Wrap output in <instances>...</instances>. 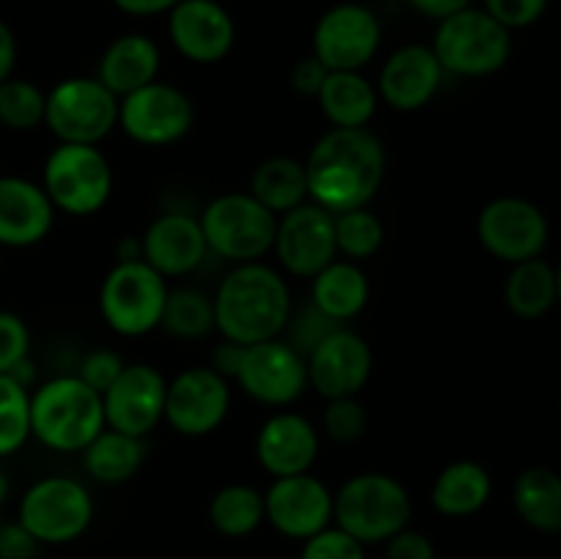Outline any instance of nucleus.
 Segmentation results:
<instances>
[{"label":"nucleus","instance_id":"obj_1","mask_svg":"<svg viewBox=\"0 0 561 559\" xmlns=\"http://www.w3.org/2000/svg\"><path fill=\"white\" fill-rule=\"evenodd\" d=\"M310 201L332 214L370 206L387 175V148L373 129L323 132L305 159Z\"/></svg>","mask_w":561,"mask_h":559},{"label":"nucleus","instance_id":"obj_2","mask_svg":"<svg viewBox=\"0 0 561 559\" xmlns=\"http://www.w3.org/2000/svg\"><path fill=\"white\" fill-rule=\"evenodd\" d=\"M211 299L217 332L241 345L283 338L294 312L288 280L263 261L233 263Z\"/></svg>","mask_w":561,"mask_h":559},{"label":"nucleus","instance_id":"obj_3","mask_svg":"<svg viewBox=\"0 0 561 559\" xmlns=\"http://www.w3.org/2000/svg\"><path fill=\"white\" fill-rule=\"evenodd\" d=\"M104 427L102 395L77 373L49 378L31 392V436L53 453H82Z\"/></svg>","mask_w":561,"mask_h":559},{"label":"nucleus","instance_id":"obj_4","mask_svg":"<svg viewBox=\"0 0 561 559\" xmlns=\"http://www.w3.org/2000/svg\"><path fill=\"white\" fill-rule=\"evenodd\" d=\"M414 502L398 477L362 471L348 477L334 493V526L348 532L362 546L387 543L411 524Z\"/></svg>","mask_w":561,"mask_h":559},{"label":"nucleus","instance_id":"obj_5","mask_svg":"<svg viewBox=\"0 0 561 559\" xmlns=\"http://www.w3.org/2000/svg\"><path fill=\"white\" fill-rule=\"evenodd\" d=\"M431 47L444 75L491 77L502 71L513 55V31L485 9L469 5L438 20Z\"/></svg>","mask_w":561,"mask_h":559},{"label":"nucleus","instance_id":"obj_6","mask_svg":"<svg viewBox=\"0 0 561 559\" xmlns=\"http://www.w3.org/2000/svg\"><path fill=\"white\" fill-rule=\"evenodd\" d=\"M42 186L55 212L91 217L113 195V164L99 146L58 142L44 162Z\"/></svg>","mask_w":561,"mask_h":559},{"label":"nucleus","instance_id":"obj_7","mask_svg":"<svg viewBox=\"0 0 561 559\" xmlns=\"http://www.w3.org/2000/svg\"><path fill=\"white\" fill-rule=\"evenodd\" d=\"M197 219H201L208 252H214L222 261H261L274 247L277 214L268 212L250 192L217 195Z\"/></svg>","mask_w":561,"mask_h":559},{"label":"nucleus","instance_id":"obj_8","mask_svg":"<svg viewBox=\"0 0 561 559\" xmlns=\"http://www.w3.org/2000/svg\"><path fill=\"white\" fill-rule=\"evenodd\" d=\"M168 280L146 261H115L99 288V312L121 338H142L162 323Z\"/></svg>","mask_w":561,"mask_h":559},{"label":"nucleus","instance_id":"obj_9","mask_svg":"<svg viewBox=\"0 0 561 559\" xmlns=\"http://www.w3.org/2000/svg\"><path fill=\"white\" fill-rule=\"evenodd\" d=\"M121 99L99 77H66L47 91L44 126L58 142L99 146L118 126Z\"/></svg>","mask_w":561,"mask_h":559},{"label":"nucleus","instance_id":"obj_10","mask_svg":"<svg viewBox=\"0 0 561 559\" xmlns=\"http://www.w3.org/2000/svg\"><path fill=\"white\" fill-rule=\"evenodd\" d=\"M16 521L42 546H64L88 532L93 521V497L75 477L47 475L22 493Z\"/></svg>","mask_w":561,"mask_h":559},{"label":"nucleus","instance_id":"obj_11","mask_svg":"<svg viewBox=\"0 0 561 559\" xmlns=\"http://www.w3.org/2000/svg\"><path fill=\"white\" fill-rule=\"evenodd\" d=\"M118 126L137 146H173L195 126V104L179 85L153 80L121 99Z\"/></svg>","mask_w":561,"mask_h":559},{"label":"nucleus","instance_id":"obj_12","mask_svg":"<svg viewBox=\"0 0 561 559\" xmlns=\"http://www.w3.org/2000/svg\"><path fill=\"white\" fill-rule=\"evenodd\" d=\"M381 22L365 3H337L312 31V55L329 71H362L381 49Z\"/></svg>","mask_w":561,"mask_h":559},{"label":"nucleus","instance_id":"obj_13","mask_svg":"<svg viewBox=\"0 0 561 559\" xmlns=\"http://www.w3.org/2000/svg\"><path fill=\"white\" fill-rule=\"evenodd\" d=\"M230 381L211 365L184 367L168 381L164 422L179 436L203 438L217 431L230 411Z\"/></svg>","mask_w":561,"mask_h":559},{"label":"nucleus","instance_id":"obj_14","mask_svg":"<svg viewBox=\"0 0 561 559\" xmlns=\"http://www.w3.org/2000/svg\"><path fill=\"white\" fill-rule=\"evenodd\" d=\"M236 384L255 403L268 406V409H288L310 387L307 360L283 338L247 345Z\"/></svg>","mask_w":561,"mask_h":559},{"label":"nucleus","instance_id":"obj_15","mask_svg":"<svg viewBox=\"0 0 561 559\" xmlns=\"http://www.w3.org/2000/svg\"><path fill=\"white\" fill-rule=\"evenodd\" d=\"M477 239L504 263L540 258L548 244V219L526 197L504 195L488 203L477 217Z\"/></svg>","mask_w":561,"mask_h":559},{"label":"nucleus","instance_id":"obj_16","mask_svg":"<svg viewBox=\"0 0 561 559\" xmlns=\"http://www.w3.org/2000/svg\"><path fill=\"white\" fill-rule=\"evenodd\" d=\"M272 252L285 272L301 280H312L337 258L334 214L312 201L290 208L288 214L277 217Z\"/></svg>","mask_w":561,"mask_h":559},{"label":"nucleus","instance_id":"obj_17","mask_svg":"<svg viewBox=\"0 0 561 559\" xmlns=\"http://www.w3.org/2000/svg\"><path fill=\"white\" fill-rule=\"evenodd\" d=\"M307 384L321 398H359L373 376V349L359 332L337 327L305 356Z\"/></svg>","mask_w":561,"mask_h":559},{"label":"nucleus","instance_id":"obj_18","mask_svg":"<svg viewBox=\"0 0 561 559\" xmlns=\"http://www.w3.org/2000/svg\"><path fill=\"white\" fill-rule=\"evenodd\" d=\"M168 378L148 362H131L102 395L107 427L129 436L148 438V433L164 420Z\"/></svg>","mask_w":561,"mask_h":559},{"label":"nucleus","instance_id":"obj_19","mask_svg":"<svg viewBox=\"0 0 561 559\" xmlns=\"http://www.w3.org/2000/svg\"><path fill=\"white\" fill-rule=\"evenodd\" d=\"M263 504L268 524L290 540L305 543L307 537L334 524V493L310 471L274 477L268 491L263 493Z\"/></svg>","mask_w":561,"mask_h":559},{"label":"nucleus","instance_id":"obj_20","mask_svg":"<svg viewBox=\"0 0 561 559\" xmlns=\"http://www.w3.org/2000/svg\"><path fill=\"white\" fill-rule=\"evenodd\" d=\"M168 14L170 42L192 64H219L236 47V22L217 0H179Z\"/></svg>","mask_w":561,"mask_h":559},{"label":"nucleus","instance_id":"obj_21","mask_svg":"<svg viewBox=\"0 0 561 559\" xmlns=\"http://www.w3.org/2000/svg\"><path fill=\"white\" fill-rule=\"evenodd\" d=\"M444 82V69L431 44H403L383 60L376 91L398 113H416L433 102Z\"/></svg>","mask_w":561,"mask_h":559},{"label":"nucleus","instance_id":"obj_22","mask_svg":"<svg viewBox=\"0 0 561 559\" xmlns=\"http://www.w3.org/2000/svg\"><path fill=\"white\" fill-rule=\"evenodd\" d=\"M142 241V261L164 280L186 277L208 255L201 219L184 212H168L151 219Z\"/></svg>","mask_w":561,"mask_h":559},{"label":"nucleus","instance_id":"obj_23","mask_svg":"<svg viewBox=\"0 0 561 559\" xmlns=\"http://www.w3.org/2000/svg\"><path fill=\"white\" fill-rule=\"evenodd\" d=\"M321 449V433L307 417L283 411L268 417L255 436V458L272 477L305 475Z\"/></svg>","mask_w":561,"mask_h":559},{"label":"nucleus","instance_id":"obj_24","mask_svg":"<svg viewBox=\"0 0 561 559\" xmlns=\"http://www.w3.org/2000/svg\"><path fill=\"white\" fill-rule=\"evenodd\" d=\"M55 206L42 184L22 175H0V247H33L49 236Z\"/></svg>","mask_w":561,"mask_h":559},{"label":"nucleus","instance_id":"obj_25","mask_svg":"<svg viewBox=\"0 0 561 559\" xmlns=\"http://www.w3.org/2000/svg\"><path fill=\"white\" fill-rule=\"evenodd\" d=\"M159 66H162V53L151 36L124 33L107 44V49L99 58L96 77L115 96L124 99L135 93L137 88L157 80Z\"/></svg>","mask_w":561,"mask_h":559},{"label":"nucleus","instance_id":"obj_26","mask_svg":"<svg viewBox=\"0 0 561 559\" xmlns=\"http://www.w3.org/2000/svg\"><path fill=\"white\" fill-rule=\"evenodd\" d=\"M370 301V280L365 269L348 258H334L310 280V305L334 323H348Z\"/></svg>","mask_w":561,"mask_h":559},{"label":"nucleus","instance_id":"obj_27","mask_svg":"<svg viewBox=\"0 0 561 559\" xmlns=\"http://www.w3.org/2000/svg\"><path fill=\"white\" fill-rule=\"evenodd\" d=\"M316 102L334 129H365L376 118L381 99L376 82L362 71H329Z\"/></svg>","mask_w":561,"mask_h":559},{"label":"nucleus","instance_id":"obj_28","mask_svg":"<svg viewBox=\"0 0 561 559\" xmlns=\"http://www.w3.org/2000/svg\"><path fill=\"white\" fill-rule=\"evenodd\" d=\"M493 493L488 469L477 460H453L438 471L431 488V502L436 513L447 518H469L480 513Z\"/></svg>","mask_w":561,"mask_h":559},{"label":"nucleus","instance_id":"obj_29","mask_svg":"<svg viewBox=\"0 0 561 559\" xmlns=\"http://www.w3.org/2000/svg\"><path fill=\"white\" fill-rule=\"evenodd\" d=\"M82 469L91 480L102 486H124L137 471L142 469L148 458V442L140 436L104 427L91 444L80 453Z\"/></svg>","mask_w":561,"mask_h":559},{"label":"nucleus","instance_id":"obj_30","mask_svg":"<svg viewBox=\"0 0 561 559\" xmlns=\"http://www.w3.org/2000/svg\"><path fill=\"white\" fill-rule=\"evenodd\" d=\"M513 504L526 526L557 535L561 532V475L548 466L524 469L515 477Z\"/></svg>","mask_w":561,"mask_h":559},{"label":"nucleus","instance_id":"obj_31","mask_svg":"<svg viewBox=\"0 0 561 559\" xmlns=\"http://www.w3.org/2000/svg\"><path fill=\"white\" fill-rule=\"evenodd\" d=\"M250 192L257 203L268 208L272 214L283 217L290 208L301 206L310 201L307 192V173L305 162L294 157H268L252 170Z\"/></svg>","mask_w":561,"mask_h":559},{"label":"nucleus","instance_id":"obj_32","mask_svg":"<svg viewBox=\"0 0 561 559\" xmlns=\"http://www.w3.org/2000/svg\"><path fill=\"white\" fill-rule=\"evenodd\" d=\"M504 301L518 318L526 321L542 318L557 305V269L542 258L513 263V272L504 285Z\"/></svg>","mask_w":561,"mask_h":559},{"label":"nucleus","instance_id":"obj_33","mask_svg":"<svg viewBox=\"0 0 561 559\" xmlns=\"http://www.w3.org/2000/svg\"><path fill=\"white\" fill-rule=\"evenodd\" d=\"M208 521L225 537H247L266 521L263 493L247 482L219 488L208 504Z\"/></svg>","mask_w":561,"mask_h":559},{"label":"nucleus","instance_id":"obj_34","mask_svg":"<svg viewBox=\"0 0 561 559\" xmlns=\"http://www.w3.org/2000/svg\"><path fill=\"white\" fill-rule=\"evenodd\" d=\"M159 329H164V332L179 340L206 338V334H211L217 329V321H214V299L208 294H203L201 288H190V285L170 288Z\"/></svg>","mask_w":561,"mask_h":559},{"label":"nucleus","instance_id":"obj_35","mask_svg":"<svg viewBox=\"0 0 561 559\" xmlns=\"http://www.w3.org/2000/svg\"><path fill=\"white\" fill-rule=\"evenodd\" d=\"M334 239H337V255L359 263L381 250L387 230H383L381 217L376 212L362 206L334 214Z\"/></svg>","mask_w":561,"mask_h":559},{"label":"nucleus","instance_id":"obj_36","mask_svg":"<svg viewBox=\"0 0 561 559\" xmlns=\"http://www.w3.org/2000/svg\"><path fill=\"white\" fill-rule=\"evenodd\" d=\"M31 438V389L0 373V458L14 455Z\"/></svg>","mask_w":561,"mask_h":559},{"label":"nucleus","instance_id":"obj_37","mask_svg":"<svg viewBox=\"0 0 561 559\" xmlns=\"http://www.w3.org/2000/svg\"><path fill=\"white\" fill-rule=\"evenodd\" d=\"M47 93L31 80L9 77L0 82V124L11 132H33L44 124Z\"/></svg>","mask_w":561,"mask_h":559},{"label":"nucleus","instance_id":"obj_38","mask_svg":"<svg viewBox=\"0 0 561 559\" xmlns=\"http://www.w3.org/2000/svg\"><path fill=\"white\" fill-rule=\"evenodd\" d=\"M367 433V409L359 398L327 400L323 436L337 444H354Z\"/></svg>","mask_w":561,"mask_h":559},{"label":"nucleus","instance_id":"obj_39","mask_svg":"<svg viewBox=\"0 0 561 559\" xmlns=\"http://www.w3.org/2000/svg\"><path fill=\"white\" fill-rule=\"evenodd\" d=\"M299 559H365V546L340 526H327L318 535L307 537Z\"/></svg>","mask_w":561,"mask_h":559},{"label":"nucleus","instance_id":"obj_40","mask_svg":"<svg viewBox=\"0 0 561 559\" xmlns=\"http://www.w3.org/2000/svg\"><path fill=\"white\" fill-rule=\"evenodd\" d=\"M31 354V329L16 312L0 310V373H14Z\"/></svg>","mask_w":561,"mask_h":559},{"label":"nucleus","instance_id":"obj_41","mask_svg":"<svg viewBox=\"0 0 561 559\" xmlns=\"http://www.w3.org/2000/svg\"><path fill=\"white\" fill-rule=\"evenodd\" d=\"M337 327H343V323L329 321L323 312H318L316 307L307 305L299 316H294V312H290V321H288V327H285V332H290L288 343L307 356L318 343H321L323 338H327L329 332H332V329H337Z\"/></svg>","mask_w":561,"mask_h":559},{"label":"nucleus","instance_id":"obj_42","mask_svg":"<svg viewBox=\"0 0 561 559\" xmlns=\"http://www.w3.org/2000/svg\"><path fill=\"white\" fill-rule=\"evenodd\" d=\"M126 367V362L121 360L118 351L113 349H91L82 356L80 367H77V376L88 384L91 389H96L99 395H104L110 389V384L121 376V370Z\"/></svg>","mask_w":561,"mask_h":559},{"label":"nucleus","instance_id":"obj_43","mask_svg":"<svg viewBox=\"0 0 561 559\" xmlns=\"http://www.w3.org/2000/svg\"><path fill=\"white\" fill-rule=\"evenodd\" d=\"M548 3L551 0H482V9L493 20L502 22L507 31H520V27H529L540 20Z\"/></svg>","mask_w":561,"mask_h":559},{"label":"nucleus","instance_id":"obj_44","mask_svg":"<svg viewBox=\"0 0 561 559\" xmlns=\"http://www.w3.org/2000/svg\"><path fill=\"white\" fill-rule=\"evenodd\" d=\"M383 559H436V546L425 532L405 526L398 535L389 537Z\"/></svg>","mask_w":561,"mask_h":559},{"label":"nucleus","instance_id":"obj_45","mask_svg":"<svg viewBox=\"0 0 561 559\" xmlns=\"http://www.w3.org/2000/svg\"><path fill=\"white\" fill-rule=\"evenodd\" d=\"M38 546L42 543L20 521L0 526V559H36Z\"/></svg>","mask_w":561,"mask_h":559},{"label":"nucleus","instance_id":"obj_46","mask_svg":"<svg viewBox=\"0 0 561 559\" xmlns=\"http://www.w3.org/2000/svg\"><path fill=\"white\" fill-rule=\"evenodd\" d=\"M329 69L321 64V60L316 58V55H305V58H299L294 64V69H290V88H294L296 93H301V96H318V91H321L323 80H327Z\"/></svg>","mask_w":561,"mask_h":559},{"label":"nucleus","instance_id":"obj_47","mask_svg":"<svg viewBox=\"0 0 561 559\" xmlns=\"http://www.w3.org/2000/svg\"><path fill=\"white\" fill-rule=\"evenodd\" d=\"M244 349L247 345L222 338L211 351V367L219 376H225L230 381V378H236V373H239L241 360H244Z\"/></svg>","mask_w":561,"mask_h":559},{"label":"nucleus","instance_id":"obj_48","mask_svg":"<svg viewBox=\"0 0 561 559\" xmlns=\"http://www.w3.org/2000/svg\"><path fill=\"white\" fill-rule=\"evenodd\" d=\"M405 3H409L414 11H420V14L431 16V20L438 22L444 20V16L455 14V11L474 5V0H405Z\"/></svg>","mask_w":561,"mask_h":559},{"label":"nucleus","instance_id":"obj_49","mask_svg":"<svg viewBox=\"0 0 561 559\" xmlns=\"http://www.w3.org/2000/svg\"><path fill=\"white\" fill-rule=\"evenodd\" d=\"M179 0H113V5L118 11L129 16H157L168 14Z\"/></svg>","mask_w":561,"mask_h":559},{"label":"nucleus","instance_id":"obj_50","mask_svg":"<svg viewBox=\"0 0 561 559\" xmlns=\"http://www.w3.org/2000/svg\"><path fill=\"white\" fill-rule=\"evenodd\" d=\"M16 66V36L3 20H0V82L14 77Z\"/></svg>","mask_w":561,"mask_h":559},{"label":"nucleus","instance_id":"obj_51","mask_svg":"<svg viewBox=\"0 0 561 559\" xmlns=\"http://www.w3.org/2000/svg\"><path fill=\"white\" fill-rule=\"evenodd\" d=\"M115 261H142L140 236H124V239L115 244Z\"/></svg>","mask_w":561,"mask_h":559},{"label":"nucleus","instance_id":"obj_52","mask_svg":"<svg viewBox=\"0 0 561 559\" xmlns=\"http://www.w3.org/2000/svg\"><path fill=\"white\" fill-rule=\"evenodd\" d=\"M5 497H9V480H5V475L0 471V526H3V502Z\"/></svg>","mask_w":561,"mask_h":559},{"label":"nucleus","instance_id":"obj_53","mask_svg":"<svg viewBox=\"0 0 561 559\" xmlns=\"http://www.w3.org/2000/svg\"><path fill=\"white\" fill-rule=\"evenodd\" d=\"M557 305H561V263L557 266Z\"/></svg>","mask_w":561,"mask_h":559},{"label":"nucleus","instance_id":"obj_54","mask_svg":"<svg viewBox=\"0 0 561 559\" xmlns=\"http://www.w3.org/2000/svg\"><path fill=\"white\" fill-rule=\"evenodd\" d=\"M0 269H3V247H0Z\"/></svg>","mask_w":561,"mask_h":559},{"label":"nucleus","instance_id":"obj_55","mask_svg":"<svg viewBox=\"0 0 561 559\" xmlns=\"http://www.w3.org/2000/svg\"><path fill=\"white\" fill-rule=\"evenodd\" d=\"M559 406H561V400H559Z\"/></svg>","mask_w":561,"mask_h":559}]
</instances>
